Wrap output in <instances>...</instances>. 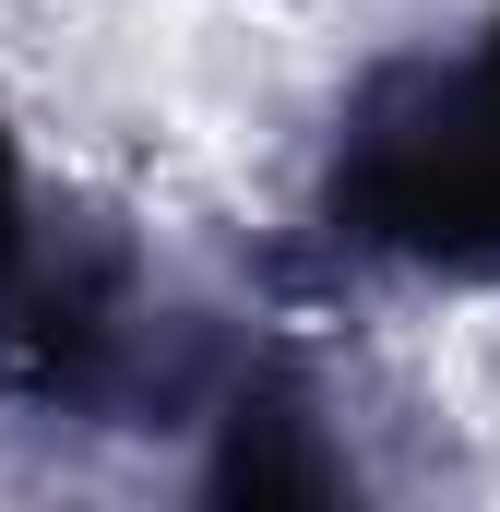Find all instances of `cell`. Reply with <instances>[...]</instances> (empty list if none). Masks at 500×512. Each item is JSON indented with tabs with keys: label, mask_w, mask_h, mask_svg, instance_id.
Instances as JSON below:
<instances>
[{
	"label": "cell",
	"mask_w": 500,
	"mask_h": 512,
	"mask_svg": "<svg viewBox=\"0 0 500 512\" xmlns=\"http://www.w3.org/2000/svg\"><path fill=\"white\" fill-rule=\"evenodd\" d=\"M203 489L215 501H322V489H358L346 477V453L334 441H310V393L298 382H250L239 405H227V453L203 465Z\"/></svg>",
	"instance_id": "cell-2"
},
{
	"label": "cell",
	"mask_w": 500,
	"mask_h": 512,
	"mask_svg": "<svg viewBox=\"0 0 500 512\" xmlns=\"http://www.w3.org/2000/svg\"><path fill=\"white\" fill-rule=\"evenodd\" d=\"M322 227L429 286H500V12L465 48L381 60L346 96Z\"/></svg>",
	"instance_id": "cell-1"
},
{
	"label": "cell",
	"mask_w": 500,
	"mask_h": 512,
	"mask_svg": "<svg viewBox=\"0 0 500 512\" xmlns=\"http://www.w3.org/2000/svg\"><path fill=\"white\" fill-rule=\"evenodd\" d=\"M36 203H24V155H12V131H0V334L36 310Z\"/></svg>",
	"instance_id": "cell-3"
}]
</instances>
